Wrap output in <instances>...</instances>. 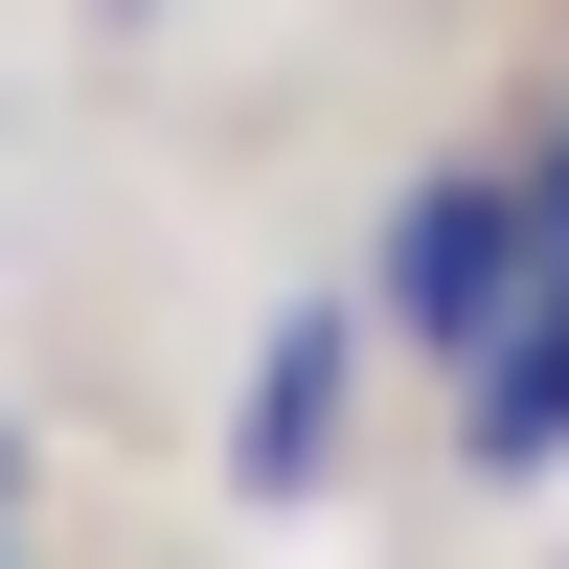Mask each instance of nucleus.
Wrapping results in <instances>:
<instances>
[{"mask_svg": "<svg viewBox=\"0 0 569 569\" xmlns=\"http://www.w3.org/2000/svg\"><path fill=\"white\" fill-rule=\"evenodd\" d=\"M365 319H388V342H433V365H479L501 319H525V160H433V182H410Z\"/></svg>", "mask_w": 569, "mask_h": 569, "instance_id": "nucleus-1", "label": "nucleus"}, {"mask_svg": "<svg viewBox=\"0 0 569 569\" xmlns=\"http://www.w3.org/2000/svg\"><path fill=\"white\" fill-rule=\"evenodd\" d=\"M91 23H160V0H91Z\"/></svg>", "mask_w": 569, "mask_h": 569, "instance_id": "nucleus-4", "label": "nucleus"}, {"mask_svg": "<svg viewBox=\"0 0 569 569\" xmlns=\"http://www.w3.org/2000/svg\"><path fill=\"white\" fill-rule=\"evenodd\" d=\"M0 569H23V501H0Z\"/></svg>", "mask_w": 569, "mask_h": 569, "instance_id": "nucleus-5", "label": "nucleus"}, {"mask_svg": "<svg viewBox=\"0 0 569 569\" xmlns=\"http://www.w3.org/2000/svg\"><path fill=\"white\" fill-rule=\"evenodd\" d=\"M456 456H479V479H547L569 456V137L525 160V319L456 365Z\"/></svg>", "mask_w": 569, "mask_h": 569, "instance_id": "nucleus-2", "label": "nucleus"}, {"mask_svg": "<svg viewBox=\"0 0 569 569\" xmlns=\"http://www.w3.org/2000/svg\"><path fill=\"white\" fill-rule=\"evenodd\" d=\"M342 388H365V297H273L251 410H228V479H251V501H319V479H342Z\"/></svg>", "mask_w": 569, "mask_h": 569, "instance_id": "nucleus-3", "label": "nucleus"}]
</instances>
